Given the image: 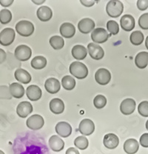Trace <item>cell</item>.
Returning <instances> with one entry per match:
<instances>
[{
	"label": "cell",
	"instance_id": "1",
	"mask_svg": "<svg viewBox=\"0 0 148 154\" xmlns=\"http://www.w3.org/2000/svg\"><path fill=\"white\" fill-rule=\"evenodd\" d=\"M70 73L79 79H83L88 75V69L85 64L76 61L70 65Z\"/></svg>",
	"mask_w": 148,
	"mask_h": 154
},
{
	"label": "cell",
	"instance_id": "2",
	"mask_svg": "<svg viewBox=\"0 0 148 154\" xmlns=\"http://www.w3.org/2000/svg\"><path fill=\"white\" fill-rule=\"evenodd\" d=\"M124 5L121 1L118 0H112L107 4L106 6V12L107 15L113 18H117L120 17L123 13Z\"/></svg>",
	"mask_w": 148,
	"mask_h": 154
},
{
	"label": "cell",
	"instance_id": "3",
	"mask_svg": "<svg viewBox=\"0 0 148 154\" xmlns=\"http://www.w3.org/2000/svg\"><path fill=\"white\" fill-rule=\"evenodd\" d=\"M16 30L20 36L28 37L34 32V25L30 21L22 20L16 25Z\"/></svg>",
	"mask_w": 148,
	"mask_h": 154
},
{
	"label": "cell",
	"instance_id": "4",
	"mask_svg": "<svg viewBox=\"0 0 148 154\" xmlns=\"http://www.w3.org/2000/svg\"><path fill=\"white\" fill-rule=\"evenodd\" d=\"M111 36L110 34L107 33L105 29L102 28H98L94 29L91 33V38L95 44H102L107 41Z\"/></svg>",
	"mask_w": 148,
	"mask_h": 154
},
{
	"label": "cell",
	"instance_id": "5",
	"mask_svg": "<svg viewBox=\"0 0 148 154\" xmlns=\"http://www.w3.org/2000/svg\"><path fill=\"white\" fill-rule=\"evenodd\" d=\"M15 30L12 28H7L0 32V45L8 46L14 42L15 39Z\"/></svg>",
	"mask_w": 148,
	"mask_h": 154
},
{
	"label": "cell",
	"instance_id": "6",
	"mask_svg": "<svg viewBox=\"0 0 148 154\" xmlns=\"http://www.w3.org/2000/svg\"><path fill=\"white\" fill-rule=\"evenodd\" d=\"M32 55V51L30 47L25 45H21L15 49L14 51V56L21 62H25L28 61Z\"/></svg>",
	"mask_w": 148,
	"mask_h": 154
},
{
	"label": "cell",
	"instance_id": "7",
	"mask_svg": "<svg viewBox=\"0 0 148 154\" xmlns=\"http://www.w3.org/2000/svg\"><path fill=\"white\" fill-rule=\"evenodd\" d=\"M27 127L30 129L33 130V131H37L39 130L44 126L45 120L42 116L35 114L30 116L27 119L26 122Z\"/></svg>",
	"mask_w": 148,
	"mask_h": 154
},
{
	"label": "cell",
	"instance_id": "8",
	"mask_svg": "<svg viewBox=\"0 0 148 154\" xmlns=\"http://www.w3.org/2000/svg\"><path fill=\"white\" fill-rule=\"evenodd\" d=\"M95 79L98 84L101 85H106L110 82L111 74L108 70L105 68H100L95 73Z\"/></svg>",
	"mask_w": 148,
	"mask_h": 154
},
{
	"label": "cell",
	"instance_id": "9",
	"mask_svg": "<svg viewBox=\"0 0 148 154\" xmlns=\"http://www.w3.org/2000/svg\"><path fill=\"white\" fill-rule=\"evenodd\" d=\"M88 51L91 57L95 60H100L104 56V51L103 48L95 43L88 44Z\"/></svg>",
	"mask_w": 148,
	"mask_h": 154
},
{
	"label": "cell",
	"instance_id": "10",
	"mask_svg": "<svg viewBox=\"0 0 148 154\" xmlns=\"http://www.w3.org/2000/svg\"><path fill=\"white\" fill-rule=\"evenodd\" d=\"M95 125L92 120L89 119H85L82 120L79 126V131L85 136H90L94 132Z\"/></svg>",
	"mask_w": 148,
	"mask_h": 154
},
{
	"label": "cell",
	"instance_id": "11",
	"mask_svg": "<svg viewBox=\"0 0 148 154\" xmlns=\"http://www.w3.org/2000/svg\"><path fill=\"white\" fill-rule=\"evenodd\" d=\"M136 105V104L134 99L128 98L122 102L120 105V110L124 115H130L135 111Z\"/></svg>",
	"mask_w": 148,
	"mask_h": 154
},
{
	"label": "cell",
	"instance_id": "12",
	"mask_svg": "<svg viewBox=\"0 0 148 154\" xmlns=\"http://www.w3.org/2000/svg\"><path fill=\"white\" fill-rule=\"evenodd\" d=\"M95 22L91 19L85 18L80 20L78 23V28L81 33L88 34L95 28Z\"/></svg>",
	"mask_w": 148,
	"mask_h": 154
},
{
	"label": "cell",
	"instance_id": "13",
	"mask_svg": "<svg viewBox=\"0 0 148 154\" xmlns=\"http://www.w3.org/2000/svg\"><path fill=\"white\" fill-rule=\"evenodd\" d=\"M56 132L61 137L67 138L70 136L72 133V128L69 123L66 122H59L56 125Z\"/></svg>",
	"mask_w": 148,
	"mask_h": 154
},
{
	"label": "cell",
	"instance_id": "14",
	"mask_svg": "<svg viewBox=\"0 0 148 154\" xmlns=\"http://www.w3.org/2000/svg\"><path fill=\"white\" fill-rule=\"evenodd\" d=\"M33 106L29 102H20L17 107V113L21 118H26L29 114L33 112Z\"/></svg>",
	"mask_w": 148,
	"mask_h": 154
},
{
	"label": "cell",
	"instance_id": "15",
	"mask_svg": "<svg viewBox=\"0 0 148 154\" xmlns=\"http://www.w3.org/2000/svg\"><path fill=\"white\" fill-rule=\"evenodd\" d=\"M103 143H104V147H107V149H115L117 147L119 143V137L114 134H107L104 136V139H103Z\"/></svg>",
	"mask_w": 148,
	"mask_h": 154
},
{
	"label": "cell",
	"instance_id": "16",
	"mask_svg": "<svg viewBox=\"0 0 148 154\" xmlns=\"http://www.w3.org/2000/svg\"><path fill=\"white\" fill-rule=\"evenodd\" d=\"M120 25L125 31H131L135 28V19L130 14H125L120 19Z\"/></svg>",
	"mask_w": 148,
	"mask_h": 154
},
{
	"label": "cell",
	"instance_id": "17",
	"mask_svg": "<svg viewBox=\"0 0 148 154\" xmlns=\"http://www.w3.org/2000/svg\"><path fill=\"white\" fill-rule=\"evenodd\" d=\"M45 88L48 93L51 94H55L60 91L61 85L59 80L55 78H49L45 81Z\"/></svg>",
	"mask_w": 148,
	"mask_h": 154
},
{
	"label": "cell",
	"instance_id": "18",
	"mask_svg": "<svg viewBox=\"0 0 148 154\" xmlns=\"http://www.w3.org/2000/svg\"><path fill=\"white\" fill-rule=\"evenodd\" d=\"M42 90L37 85H30L27 88L26 95L30 101H38L42 97Z\"/></svg>",
	"mask_w": 148,
	"mask_h": 154
},
{
	"label": "cell",
	"instance_id": "19",
	"mask_svg": "<svg viewBox=\"0 0 148 154\" xmlns=\"http://www.w3.org/2000/svg\"><path fill=\"white\" fill-rule=\"evenodd\" d=\"M50 110L54 114H61L65 110V104L62 99L55 98L50 102L49 104Z\"/></svg>",
	"mask_w": 148,
	"mask_h": 154
},
{
	"label": "cell",
	"instance_id": "20",
	"mask_svg": "<svg viewBox=\"0 0 148 154\" xmlns=\"http://www.w3.org/2000/svg\"><path fill=\"white\" fill-rule=\"evenodd\" d=\"M48 143H49V146L51 150L55 152L61 151V150H63L64 147H65L64 141L56 135H54L50 138Z\"/></svg>",
	"mask_w": 148,
	"mask_h": 154
},
{
	"label": "cell",
	"instance_id": "21",
	"mask_svg": "<svg viewBox=\"0 0 148 154\" xmlns=\"http://www.w3.org/2000/svg\"><path fill=\"white\" fill-rule=\"evenodd\" d=\"M36 15L39 19L42 22H48L51 20L53 17L52 10L48 6H42L37 10Z\"/></svg>",
	"mask_w": 148,
	"mask_h": 154
},
{
	"label": "cell",
	"instance_id": "22",
	"mask_svg": "<svg viewBox=\"0 0 148 154\" xmlns=\"http://www.w3.org/2000/svg\"><path fill=\"white\" fill-rule=\"evenodd\" d=\"M61 35L63 37L70 38L74 36L76 33V28L73 24L69 23V22H65L63 23L60 26L59 28Z\"/></svg>",
	"mask_w": 148,
	"mask_h": 154
},
{
	"label": "cell",
	"instance_id": "23",
	"mask_svg": "<svg viewBox=\"0 0 148 154\" xmlns=\"http://www.w3.org/2000/svg\"><path fill=\"white\" fill-rule=\"evenodd\" d=\"M15 79L22 84H28L31 81V76L27 70L19 68L14 73Z\"/></svg>",
	"mask_w": 148,
	"mask_h": 154
},
{
	"label": "cell",
	"instance_id": "24",
	"mask_svg": "<svg viewBox=\"0 0 148 154\" xmlns=\"http://www.w3.org/2000/svg\"><path fill=\"white\" fill-rule=\"evenodd\" d=\"M139 148V143L134 139H129L124 144V150L128 154H135Z\"/></svg>",
	"mask_w": 148,
	"mask_h": 154
},
{
	"label": "cell",
	"instance_id": "25",
	"mask_svg": "<svg viewBox=\"0 0 148 154\" xmlns=\"http://www.w3.org/2000/svg\"><path fill=\"white\" fill-rule=\"evenodd\" d=\"M72 56L76 60H83L88 55V50L81 45H76L72 48Z\"/></svg>",
	"mask_w": 148,
	"mask_h": 154
},
{
	"label": "cell",
	"instance_id": "26",
	"mask_svg": "<svg viewBox=\"0 0 148 154\" xmlns=\"http://www.w3.org/2000/svg\"><path fill=\"white\" fill-rule=\"evenodd\" d=\"M10 92H11L12 97L16 99H20L25 94V88L21 84L14 82L10 85L9 87Z\"/></svg>",
	"mask_w": 148,
	"mask_h": 154
},
{
	"label": "cell",
	"instance_id": "27",
	"mask_svg": "<svg viewBox=\"0 0 148 154\" xmlns=\"http://www.w3.org/2000/svg\"><path fill=\"white\" fill-rule=\"evenodd\" d=\"M135 64L139 69H144L148 65V52L142 51L136 55L135 58Z\"/></svg>",
	"mask_w": 148,
	"mask_h": 154
},
{
	"label": "cell",
	"instance_id": "28",
	"mask_svg": "<svg viewBox=\"0 0 148 154\" xmlns=\"http://www.w3.org/2000/svg\"><path fill=\"white\" fill-rule=\"evenodd\" d=\"M30 65L33 68L36 69V70H41L46 67L47 59L45 57H42V56H38L32 59Z\"/></svg>",
	"mask_w": 148,
	"mask_h": 154
},
{
	"label": "cell",
	"instance_id": "29",
	"mask_svg": "<svg viewBox=\"0 0 148 154\" xmlns=\"http://www.w3.org/2000/svg\"><path fill=\"white\" fill-rule=\"evenodd\" d=\"M144 34L141 33L139 30H136V31H133V33L130 34V42L133 45H140L141 43L144 42Z\"/></svg>",
	"mask_w": 148,
	"mask_h": 154
},
{
	"label": "cell",
	"instance_id": "30",
	"mask_svg": "<svg viewBox=\"0 0 148 154\" xmlns=\"http://www.w3.org/2000/svg\"><path fill=\"white\" fill-rule=\"evenodd\" d=\"M49 43L54 50H60L65 45V42H64L63 38L59 36H52L50 38Z\"/></svg>",
	"mask_w": 148,
	"mask_h": 154
},
{
	"label": "cell",
	"instance_id": "31",
	"mask_svg": "<svg viewBox=\"0 0 148 154\" xmlns=\"http://www.w3.org/2000/svg\"><path fill=\"white\" fill-rule=\"evenodd\" d=\"M62 87L67 91H71L76 86V81L71 76H65L62 79Z\"/></svg>",
	"mask_w": 148,
	"mask_h": 154
},
{
	"label": "cell",
	"instance_id": "32",
	"mask_svg": "<svg viewBox=\"0 0 148 154\" xmlns=\"http://www.w3.org/2000/svg\"><path fill=\"white\" fill-rule=\"evenodd\" d=\"M88 139L85 136H79L74 140V144L77 148L80 150H85L88 147Z\"/></svg>",
	"mask_w": 148,
	"mask_h": 154
},
{
	"label": "cell",
	"instance_id": "33",
	"mask_svg": "<svg viewBox=\"0 0 148 154\" xmlns=\"http://www.w3.org/2000/svg\"><path fill=\"white\" fill-rule=\"evenodd\" d=\"M12 19V14L8 9H3L0 11V22L2 25H7Z\"/></svg>",
	"mask_w": 148,
	"mask_h": 154
},
{
	"label": "cell",
	"instance_id": "34",
	"mask_svg": "<svg viewBox=\"0 0 148 154\" xmlns=\"http://www.w3.org/2000/svg\"><path fill=\"white\" fill-rule=\"evenodd\" d=\"M107 104V99L103 95H98L93 99V105L97 109H102Z\"/></svg>",
	"mask_w": 148,
	"mask_h": 154
},
{
	"label": "cell",
	"instance_id": "35",
	"mask_svg": "<svg viewBox=\"0 0 148 154\" xmlns=\"http://www.w3.org/2000/svg\"><path fill=\"white\" fill-rule=\"evenodd\" d=\"M107 30L110 32V35H116L119 32V26L118 23L114 20H110L107 23Z\"/></svg>",
	"mask_w": 148,
	"mask_h": 154
},
{
	"label": "cell",
	"instance_id": "36",
	"mask_svg": "<svg viewBox=\"0 0 148 154\" xmlns=\"http://www.w3.org/2000/svg\"><path fill=\"white\" fill-rule=\"evenodd\" d=\"M12 98L10 89L6 85H0V99H11Z\"/></svg>",
	"mask_w": 148,
	"mask_h": 154
},
{
	"label": "cell",
	"instance_id": "37",
	"mask_svg": "<svg viewBox=\"0 0 148 154\" xmlns=\"http://www.w3.org/2000/svg\"><path fill=\"white\" fill-rule=\"evenodd\" d=\"M138 111L139 114L144 117H148V102L143 101L139 105Z\"/></svg>",
	"mask_w": 148,
	"mask_h": 154
},
{
	"label": "cell",
	"instance_id": "38",
	"mask_svg": "<svg viewBox=\"0 0 148 154\" xmlns=\"http://www.w3.org/2000/svg\"><path fill=\"white\" fill-rule=\"evenodd\" d=\"M139 25L143 30H148V13L142 14L139 17Z\"/></svg>",
	"mask_w": 148,
	"mask_h": 154
},
{
	"label": "cell",
	"instance_id": "39",
	"mask_svg": "<svg viewBox=\"0 0 148 154\" xmlns=\"http://www.w3.org/2000/svg\"><path fill=\"white\" fill-rule=\"evenodd\" d=\"M137 8L140 11H145L148 8V0H139L137 1Z\"/></svg>",
	"mask_w": 148,
	"mask_h": 154
},
{
	"label": "cell",
	"instance_id": "40",
	"mask_svg": "<svg viewBox=\"0 0 148 154\" xmlns=\"http://www.w3.org/2000/svg\"><path fill=\"white\" fill-rule=\"evenodd\" d=\"M140 144L144 147H148V134H144L140 137Z\"/></svg>",
	"mask_w": 148,
	"mask_h": 154
},
{
	"label": "cell",
	"instance_id": "41",
	"mask_svg": "<svg viewBox=\"0 0 148 154\" xmlns=\"http://www.w3.org/2000/svg\"><path fill=\"white\" fill-rule=\"evenodd\" d=\"M13 3H14V0H0V4H1V5L5 8L9 7Z\"/></svg>",
	"mask_w": 148,
	"mask_h": 154
},
{
	"label": "cell",
	"instance_id": "42",
	"mask_svg": "<svg viewBox=\"0 0 148 154\" xmlns=\"http://www.w3.org/2000/svg\"><path fill=\"white\" fill-rule=\"evenodd\" d=\"M80 2H81V4L83 5L85 7L90 8V7H92L93 5L95 4V2H95V1H85V0H81V1H80Z\"/></svg>",
	"mask_w": 148,
	"mask_h": 154
},
{
	"label": "cell",
	"instance_id": "43",
	"mask_svg": "<svg viewBox=\"0 0 148 154\" xmlns=\"http://www.w3.org/2000/svg\"><path fill=\"white\" fill-rule=\"evenodd\" d=\"M6 57H7V55H6L5 51L0 48V65L5 61Z\"/></svg>",
	"mask_w": 148,
	"mask_h": 154
},
{
	"label": "cell",
	"instance_id": "44",
	"mask_svg": "<svg viewBox=\"0 0 148 154\" xmlns=\"http://www.w3.org/2000/svg\"><path fill=\"white\" fill-rule=\"evenodd\" d=\"M65 154H79V152L77 149L74 148V147H70L66 150Z\"/></svg>",
	"mask_w": 148,
	"mask_h": 154
},
{
	"label": "cell",
	"instance_id": "45",
	"mask_svg": "<svg viewBox=\"0 0 148 154\" xmlns=\"http://www.w3.org/2000/svg\"><path fill=\"white\" fill-rule=\"evenodd\" d=\"M45 2V0H39V1H38V0H33V1H32V2H33L34 4H36V5H42V4H43Z\"/></svg>",
	"mask_w": 148,
	"mask_h": 154
},
{
	"label": "cell",
	"instance_id": "46",
	"mask_svg": "<svg viewBox=\"0 0 148 154\" xmlns=\"http://www.w3.org/2000/svg\"><path fill=\"white\" fill-rule=\"evenodd\" d=\"M145 46L146 48H147V49L148 50V36H147V38H146V40H145Z\"/></svg>",
	"mask_w": 148,
	"mask_h": 154
},
{
	"label": "cell",
	"instance_id": "47",
	"mask_svg": "<svg viewBox=\"0 0 148 154\" xmlns=\"http://www.w3.org/2000/svg\"><path fill=\"white\" fill-rule=\"evenodd\" d=\"M146 128H147V130L148 131V120L147 121V122H146Z\"/></svg>",
	"mask_w": 148,
	"mask_h": 154
},
{
	"label": "cell",
	"instance_id": "48",
	"mask_svg": "<svg viewBox=\"0 0 148 154\" xmlns=\"http://www.w3.org/2000/svg\"><path fill=\"white\" fill-rule=\"evenodd\" d=\"M0 154H5V153H4V152L2 151V150H0Z\"/></svg>",
	"mask_w": 148,
	"mask_h": 154
}]
</instances>
